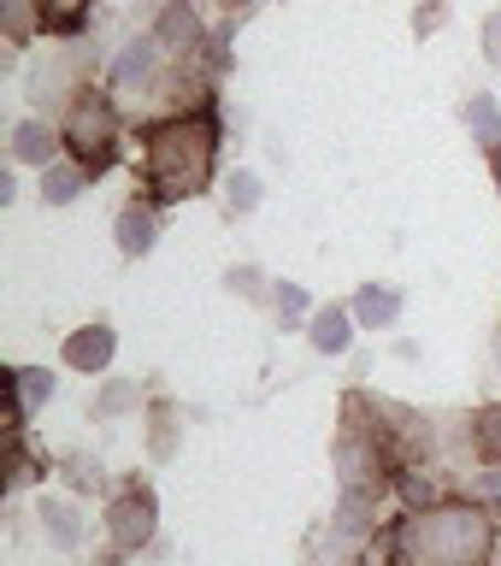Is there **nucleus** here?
Instances as JSON below:
<instances>
[{
    "label": "nucleus",
    "instance_id": "nucleus-1",
    "mask_svg": "<svg viewBox=\"0 0 501 566\" xmlns=\"http://www.w3.org/2000/svg\"><path fill=\"white\" fill-rule=\"evenodd\" d=\"M212 154H219V124L207 113H184V118L159 124L148 136V154H142L154 201H189V195H201L212 177Z\"/></svg>",
    "mask_w": 501,
    "mask_h": 566
},
{
    "label": "nucleus",
    "instance_id": "nucleus-2",
    "mask_svg": "<svg viewBox=\"0 0 501 566\" xmlns=\"http://www.w3.org/2000/svg\"><path fill=\"white\" fill-rule=\"evenodd\" d=\"M407 566H490V520L478 507H425L401 525Z\"/></svg>",
    "mask_w": 501,
    "mask_h": 566
},
{
    "label": "nucleus",
    "instance_id": "nucleus-3",
    "mask_svg": "<svg viewBox=\"0 0 501 566\" xmlns=\"http://www.w3.org/2000/svg\"><path fill=\"white\" fill-rule=\"evenodd\" d=\"M65 148L77 154L83 171H106L118 154V118L113 106H106V95H77L65 113Z\"/></svg>",
    "mask_w": 501,
    "mask_h": 566
},
{
    "label": "nucleus",
    "instance_id": "nucleus-4",
    "mask_svg": "<svg viewBox=\"0 0 501 566\" xmlns=\"http://www.w3.org/2000/svg\"><path fill=\"white\" fill-rule=\"evenodd\" d=\"M106 531H113L118 548H142L154 537V495L148 490H124L113 507H106Z\"/></svg>",
    "mask_w": 501,
    "mask_h": 566
},
{
    "label": "nucleus",
    "instance_id": "nucleus-5",
    "mask_svg": "<svg viewBox=\"0 0 501 566\" xmlns=\"http://www.w3.org/2000/svg\"><path fill=\"white\" fill-rule=\"evenodd\" d=\"M154 42L177 53V60H189L195 48H201V18H195L184 0H166V12H159V30H154Z\"/></svg>",
    "mask_w": 501,
    "mask_h": 566
},
{
    "label": "nucleus",
    "instance_id": "nucleus-6",
    "mask_svg": "<svg viewBox=\"0 0 501 566\" xmlns=\"http://www.w3.org/2000/svg\"><path fill=\"white\" fill-rule=\"evenodd\" d=\"M77 71H83V53H53V60H35V65H30V101H35V106L65 101L60 88L77 77Z\"/></svg>",
    "mask_w": 501,
    "mask_h": 566
},
{
    "label": "nucleus",
    "instance_id": "nucleus-7",
    "mask_svg": "<svg viewBox=\"0 0 501 566\" xmlns=\"http://www.w3.org/2000/svg\"><path fill=\"white\" fill-rule=\"evenodd\" d=\"M113 348H118V336L106 331V325H83V331H71V343H65V366L101 371L106 360H113Z\"/></svg>",
    "mask_w": 501,
    "mask_h": 566
},
{
    "label": "nucleus",
    "instance_id": "nucleus-8",
    "mask_svg": "<svg viewBox=\"0 0 501 566\" xmlns=\"http://www.w3.org/2000/svg\"><path fill=\"white\" fill-rule=\"evenodd\" d=\"M159 42H131L118 53V65H113V83L124 88V95H136V88H148L154 83V71H159Z\"/></svg>",
    "mask_w": 501,
    "mask_h": 566
},
{
    "label": "nucleus",
    "instance_id": "nucleus-9",
    "mask_svg": "<svg viewBox=\"0 0 501 566\" xmlns=\"http://www.w3.org/2000/svg\"><path fill=\"white\" fill-rule=\"evenodd\" d=\"M154 242H159V212L154 207H124L118 212V248H124V254H131V260H142V254H154Z\"/></svg>",
    "mask_w": 501,
    "mask_h": 566
},
{
    "label": "nucleus",
    "instance_id": "nucleus-10",
    "mask_svg": "<svg viewBox=\"0 0 501 566\" xmlns=\"http://www.w3.org/2000/svg\"><path fill=\"white\" fill-rule=\"evenodd\" d=\"M354 325H361V318H354V307H319L313 325H307V336H313L319 354H343V348L354 343Z\"/></svg>",
    "mask_w": 501,
    "mask_h": 566
},
{
    "label": "nucleus",
    "instance_id": "nucleus-11",
    "mask_svg": "<svg viewBox=\"0 0 501 566\" xmlns=\"http://www.w3.org/2000/svg\"><path fill=\"white\" fill-rule=\"evenodd\" d=\"M401 313V295L389 290V283H366L361 295H354V318H361V331H389Z\"/></svg>",
    "mask_w": 501,
    "mask_h": 566
},
{
    "label": "nucleus",
    "instance_id": "nucleus-12",
    "mask_svg": "<svg viewBox=\"0 0 501 566\" xmlns=\"http://www.w3.org/2000/svg\"><path fill=\"white\" fill-rule=\"evenodd\" d=\"M53 154H60V136H53L42 118H24L12 130V159H24V166H53Z\"/></svg>",
    "mask_w": 501,
    "mask_h": 566
},
{
    "label": "nucleus",
    "instance_id": "nucleus-13",
    "mask_svg": "<svg viewBox=\"0 0 501 566\" xmlns=\"http://www.w3.org/2000/svg\"><path fill=\"white\" fill-rule=\"evenodd\" d=\"M372 520H378V495L361 490V484H348L343 507H336V531H343V537H366Z\"/></svg>",
    "mask_w": 501,
    "mask_h": 566
},
{
    "label": "nucleus",
    "instance_id": "nucleus-14",
    "mask_svg": "<svg viewBox=\"0 0 501 566\" xmlns=\"http://www.w3.org/2000/svg\"><path fill=\"white\" fill-rule=\"evenodd\" d=\"M83 184H88L83 166H60V159H53V166H42V201H48V207H71V201L83 195Z\"/></svg>",
    "mask_w": 501,
    "mask_h": 566
},
{
    "label": "nucleus",
    "instance_id": "nucleus-15",
    "mask_svg": "<svg viewBox=\"0 0 501 566\" xmlns=\"http://www.w3.org/2000/svg\"><path fill=\"white\" fill-rule=\"evenodd\" d=\"M467 124H472V136H478V148H501V106H495V95H484V88H478V95L467 101Z\"/></svg>",
    "mask_w": 501,
    "mask_h": 566
},
{
    "label": "nucleus",
    "instance_id": "nucleus-16",
    "mask_svg": "<svg viewBox=\"0 0 501 566\" xmlns=\"http://www.w3.org/2000/svg\"><path fill=\"white\" fill-rule=\"evenodd\" d=\"M42 531L53 548H77L83 543V525H77V507L71 502H42Z\"/></svg>",
    "mask_w": 501,
    "mask_h": 566
},
{
    "label": "nucleus",
    "instance_id": "nucleus-17",
    "mask_svg": "<svg viewBox=\"0 0 501 566\" xmlns=\"http://www.w3.org/2000/svg\"><path fill=\"white\" fill-rule=\"evenodd\" d=\"M48 396H53V371L48 366H24V371H18V419L35 413Z\"/></svg>",
    "mask_w": 501,
    "mask_h": 566
},
{
    "label": "nucleus",
    "instance_id": "nucleus-18",
    "mask_svg": "<svg viewBox=\"0 0 501 566\" xmlns=\"http://www.w3.org/2000/svg\"><path fill=\"white\" fill-rule=\"evenodd\" d=\"M131 407H142V384L136 378H118V384H106L101 396H95V413L101 419H118V413H131Z\"/></svg>",
    "mask_w": 501,
    "mask_h": 566
},
{
    "label": "nucleus",
    "instance_id": "nucleus-19",
    "mask_svg": "<svg viewBox=\"0 0 501 566\" xmlns=\"http://www.w3.org/2000/svg\"><path fill=\"white\" fill-rule=\"evenodd\" d=\"M472 442H478V454L501 467V401H495V407H484V413L472 419Z\"/></svg>",
    "mask_w": 501,
    "mask_h": 566
},
{
    "label": "nucleus",
    "instance_id": "nucleus-20",
    "mask_svg": "<svg viewBox=\"0 0 501 566\" xmlns=\"http://www.w3.org/2000/svg\"><path fill=\"white\" fill-rule=\"evenodd\" d=\"M35 7H42V24L48 30H77L83 12H88V0H35Z\"/></svg>",
    "mask_w": 501,
    "mask_h": 566
},
{
    "label": "nucleus",
    "instance_id": "nucleus-21",
    "mask_svg": "<svg viewBox=\"0 0 501 566\" xmlns=\"http://www.w3.org/2000/svg\"><path fill=\"white\" fill-rule=\"evenodd\" d=\"M225 207H230V212H254V207H260V177H254V171H237V177H230V184H225Z\"/></svg>",
    "mask_w": 501,
    "mask_h": 566
},
{
    "label": "nucleus",
    "instance_id": "nucleus-22",
    "mask_svg": "<svg viewBox=\"0 0 501 566\" xmlns=\"http://www.w3.org/2000/svg\"><path fill=\"white\" fill-rule=\"evenodd\" d=\"M0 12H7V35H12V48H24L30 35H35V7H30V0H0Z\"/></svg>",
    "mask_w": 501,
    "mask_h": 566
},
{
    "label": "nucleus",
    "instance_id": "nucleus-23",
    "mask_svg": "<svg viewBox=\"0 0 501 566\" xmlns=\"http://www.w3.org/2000/svg\"><path fill=\"white\" fill-rule=\"evenodd\" d=\"M272 301H278V318H283V331H295V318L307 313V290H301V283H278V290H272Z\"/></svg>",
    "mask_w": 501,
    "mask_h": 566
},
{
    "label": "nucleus",
    "instance_id": "nucleus-24",
    "mask_svg": "<svg viewBox=\"0 0 501 566\" xmlns=\"http://www.w3.org/2000/svg\"><path fill=\"white\" fill-rule=\"evenodd\" d=\"M401 495H407V502H414V507H431V495H437V490H431V478L407 472V478H401Z\"/></svg>",
    "mask_w": 501,
    "mask_h": 566
},
{
    "label": "nucleus",
    "instance_id": "nucleus-25",
    "mask_svg": "<svg viewBox=\"0 0 501 566\" xmlns=\"http://www.w3.org/2000/svg\"><path fill=\"white\" fill-rule=\"evenodd\" d=\"M484 53H490V65L501 71V12L484 18Z\"/></svg>",
    "mask_w": 501,
    "mask_h": 566
},
{
    "label": "nucleus",
    "instance_id": "nucleus-26",
    "mask_svg": "<svg viewBox=\"0 0 501 566\" xmlns=\"http://www.w3.org/2000/svg\"><path fill=\"white\" fill-rule=\"evenodd\" d=\"M230 290L254 301V295H260V272H254V265H237V272H230Z\"/></svg>",
    "mask_w": 501,
    "mask_h": 566
},
{
    "label": "nucleus",
    "instance_id": "nucleus-27",
    "mask_svg": "<svg viewBox=\"0 0 501 566\" xmlns=\"http://www.w3.org/2000/svg\"><path fill=\"white\" fill-rule=\"evenodd\" d=\"M472 495H478V502H501V478L495 472H478L472 478Z\"/></svg>",
    "mask_w": 501,
    "mask_h": 566
},
{
    "label": "nucleus",
    "instance_id": "nucleus-28",
    "mask_svg": "<svg viewBox=\"0 0 501 566\" xmlns=\"http://www.w3.org/2000/svg\"><path fill=\"white\" fill-rule=\"evenodd\" d=\"M171 424H177L171 413H159V431H154V454H171V449H177V431H171Z\"/></svg>",
    "mask_w": 501,
    "mask_h": 566
},
{
    "label": "nucleus",
    "instance_id": "nucleus-29",
    "mask_svg": "<svg viewBox=\"0 0 501 566\" xmlns=\"http://www.w3.org/2000/svg\"><path fill=\"white\" fill-rule=\"evenodd\" d=\"M442 18H449V12H442V7H419V18H414V30L425 35V30H437V24H442Z\"/></svg>",
    "mask_w": 501,
    "mask_h": 566
},
{
    "label": "nucleus",
    "instance_id": "nucleus-30",
    "mask_svg": "<svg viewBox=\"0 0 501 566\" xmlns=\"http://www.w3.org/2000/svg\"><path fill=\"white\" fill-rule=\"evenodd\" d=\"M490 166H495V184H501V148H495V154H490Z\"/></svg>",
    "mask_w": 501,
    "mask_h": 566
},
{
    "label": "nucleus",
    "instance_id": "nucleus-31",
    "mask_svg": "<svg viewBox=\"0 0 501 566\" xmlns=\"http://www.w3.org/2000/svg\"><path fill=\"white\" fill-rule=\"evenodd\" d=\"M219 7H225V12H237V7H248V0H219Z\"/></svg>",
    "mask_w": 501,
    "mask_h": 566
},
{
    "label": "nucleus",
    "instance_id": "nucleus-32",
    "mask_svg": "<svg viewBox=\"0 0 501 566\" xmlns=\"http://www.w3.org/2000/svg\"><path fill=\"white\" fill-rule=\"evenodd\" d=\"M495 371H501V336H495Z\"/></svg>",
    "mask_w": 501,
    "mask_h": 566
},
{
    "label": "nucleus",
    "instance_id": "nucleus-33",
    "mask_svg": "<svg viewBox=\"0 0 501 566\" xmlns=\"http://www.w3.org/2000/svg\"><path fill=\"white\" fill-rule=\"evenodd\" d=\"M95 566H124V560H95Z\"/></svg>",
    "mask_w": 501,
    "mask_h": 566
}]
</instances>
